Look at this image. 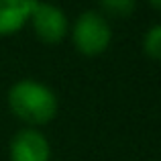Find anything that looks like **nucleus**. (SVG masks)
Returning a JSON list of instances; mask_svg holds the SVG:
<instances>
[{
  "instance_id": "39448f33",
  "label": "nucleus",
  "mask_w": 161,
  "mask_h": 161,
  "mask_svg": "<svg viewBox=\"0 0 161 161\" xmlns=\"http://www.w3.org/2000/svg\"><path fill=\"white\" fill-rule=\"evenodd\" d=\"M33 0H0V37H10L29 25Z\"/></svg>"
},
{
  "instance_id": "423d86ee",
  "label": "nucleus",
  "mask_w": 161,
  "mask_h": 161,
  "mask_svg": "<svg viewBox=\"0 0 161 161\" xmlns=\"http://www.w3.org/2000/svg\"><path fill=\"white\" fill-rule=\"evenodd\" d=\"M143 53L155 61H161V23L151 25L143 35Z\"/></svg>"
},
{
  "instance_id": "f257e3e1",
  "label": "nucleus",
  "mask_w": 161,
  "mask_h": 161,
  "mask_svg": "<svg viewBox=\"0 0 161 161\" xmlns=\"http://www.w3.org/2000/svg\"><path fill=\"white\" fill-rule=\"evenodd\" d=\"M6 102L10 112L31 129L49 125L59 112V98L47 86L33 78H23L8 88Z\"/></svg>"
},
{
  "instance_id": "0eeeda50",
  "label": "nucleus",
  "mask_w": 161,
  "mask_h": 161,
  "mask_svg": "<svg viewBox=\"0 0 161 161\" xmlns=\"http://www.w3.org/2000/svg\"><path fill=\"white\" fill-rule=\"evenodd\" d=\"M106 19L114 16V19H129L135 10H137V4L133 0H110V2H102L98 8Z\"/></svg>"
},
{
  "instance_id": "20e7f679",
  "label": "nucleus",
  "mask_w": 161,
  "mask_h": 161,
  "mask_svg": "<svg viewBox=\"0 0 161 161\" xmlns=\"http://www.w3.org/2000/svg\"><path fill=\"white\" fill-rule=\"evenodd\" d=\"M8 159L10 161H53L51 159V143L39 129L16 130L8 145Z\"/></svg>"
},
{
  "instance_id": "6e6552de",
  "label": "nucleus",
  "mask_w": 161,
  "mask_h": 161,
  "mask_svg": "<svg viewBox=\"0 0 161 161\" xmlns=\"http://www.w3.org/2000/svg\"><path fill=\"white\" fill-rule=\"evenodd\" d=\"M151 8H155V10H161V0H159V2H151Z\"/></svg>"
},
{
  "instance_id": "f03ea898",
  "label": "nucleus",
  "mask_w": 161,
  "mask_h": 161,
  "mask_svg": "<svg viewBox=\"0 0 161 161\" xmlns=\"http://www.w3.org/2000/svg\"><path fill=\"white\" fill-rule=\"evenodd\" d=\"M69 37L78 53L86 57H98L112 43V27L98 8H88L80 12L69 25Z\"/></svg>"
},
{
  "instance_id": "7ed1b4c3",
  "label": "nucleus",
  "mask_w": 161,
  "mask_h": 161,
  "mask_svg": "<svg viewBox=\"0 0 161 161\" xmlns=\"http://www.w3.org/2000/svg\"><path fill=\"white\" fill-rule=\"evenodd\" d=\"M35 37L41 43L57 45L69 37V19L65 10L49 2H35L29 19Z\"/></svg>"
}]
</instances>
